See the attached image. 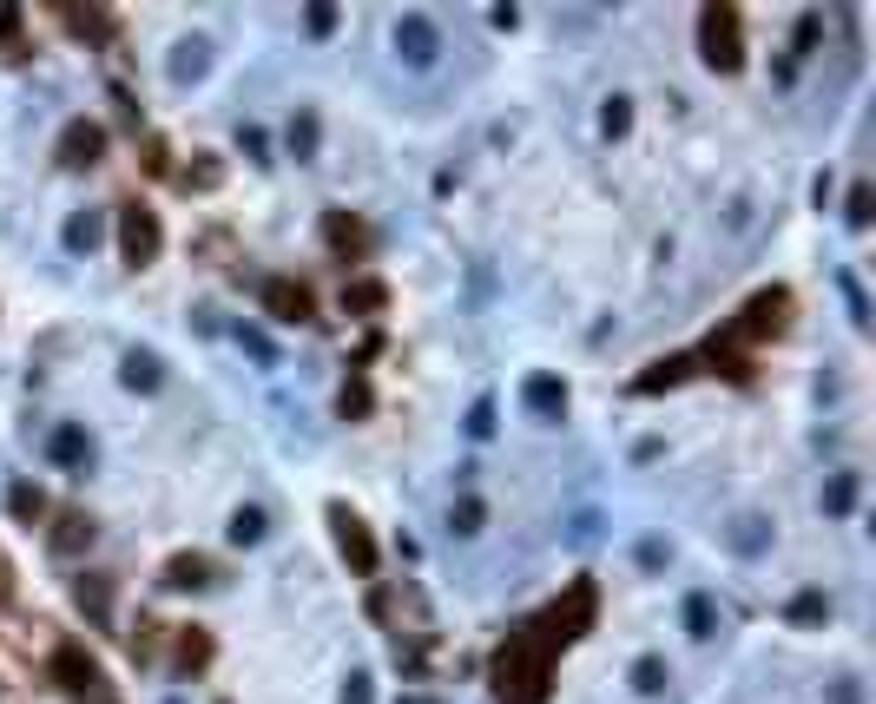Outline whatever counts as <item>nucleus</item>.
<instances>
[{"label":"nucleus","mask_w":876,"mask_h":704,"mask_svg":"<svg viewBox=\"0 0 876 704\" xmlns=\"http://www.w3.org/2000/svg\"><path fill=\"white\" fill-rule=\"evenodd\" d=\"M547 658H554V639L541 626L508 632V645L494 658V698L501 704H547Z\"/></svg>","instance_id":"f257e3e1"},{"label":"nucleus","mask_w":876,"mask_h":704,"mask_svg":"<svg viewBox=\"0 0 876 704\" xmlns=\"http://www.w3.org/2000/svg\"><path fill=\"white\" fill-rule=\"evenodd\" d=\"M699 53L712 73H738L745 66V40H738V7L732 0H712L699 14Z\"/></svg>","instance_id":"f03ea898"},{"label":"nucleus","mask_w":876,"mask_h":704,"mask_svg":"<svg viewBox=\"0 0 876 704\" xmlns=\"http://www.w3.org/2000/svg\"><path fill=\"white\" fill-rule=\"evenodd\" d=\"M389 47H396L402 66L429 73V66L442 60V27H435L429 14H396V27H389Z\"/></svg>","instance_id":"7ed1b4c3"},{"label":"nucleus","mask_w":876,"mask_h":704,"mask_svg":"<svg viewBox=\"0 0 876 704\" xmlns=\"http://www.w3.org/2000/svg\"><path fill=\"white\" fill-rule=\"evenodd\" d=\"M534 626H541V632H547V639H554V645L580 639V632L593 626V586H587V579H574V586H567V599H560V606L547 612V619H534Z\"/></svg>","instance_id":"20e7f679"},{"label":"nucleus","mask_w":876,"mask_h":704,"mask_svg":"<svg viewBox=\"0 0 876 704\" xmlns=\"http://www.w3.org/2000/svg\"><path fill=\"white\" fill-rule=\"evenodd\" d=\"M784 310H791V297H784V290H765V297H751V303H745V316L725 329V343H758V336H771V329L784 323Z\"/></svg>","instance_id":"39448f33"},{"label":"nucleus","mask_w":876,"mask_h":704,"mask_svg":"<svg viewBox=\"0 0 876 704\" xmlns=\"http://www.w3.org/2000/svg\"><path fill=\"white\" fill-rule=\"evenodd\" d=\"M330 520H336V547H343L350 573H356V579H369V573H376V540H369V527L350 514V507H330Z\"/></svg>","instance_id":"423d86ee"},{"label":"nucleus","mask_w":876,"mask_h":704,"mask_svg":"<svg viewBox=\"0 0 876 704\" xmlns=\"http://www.w3.org/2000/svg\"><path fill=\"white\" fill-rule=\"evenodd\" d=\"M119 251H126V264H152V257H159V218H152L145 204H126V218H119Z\"/></svg>","instance_id":"0eeeda50"},{"label":"nucleus","mask_w":876,"mask_h":704,"mask_svg":"<svg viewBox=\"0 0 876 704\" xmlns=\"http://www.w3.org/2000/svg\"><path fill=\"white\" fill-rule=\"evenodd\" d=\"M264 310L277 316V323H310V290L303 283H290V277H264Z\"/></svg>","instance_id":"6e6552de"},{"label":"nucleus","mask_w":876,"mask_h":704,"mask_svg":"<svg viewBox=\"0 0 876 704\" xmlns=\"http://www.w3.org/2000/svg\"><path fill=\"white\" fill-rule=\"evenodd\" d=\"M99 152H106V132L93 126V119H73V126L60 132V165H99Z\"/></svg>","instance_id":"1a4fd4ad"},{"label":"nucleus","mask_w":876,"mask_h":704,"mask_svg":"<svg viewBox=\"0 0 876 704\" xmlns=\"http://www.w3.org/2000/svg\"><path fill=\"white\" fill-rule=\"evenodd\" d=\"M47 461L86 474V468H93V441H86V428H53V435H47Z\"/></svg>","instance_id":"9d476101"},{"label":"nucleus","mask_w":876,"mask_h":704,"mask_svg":"<svg viewBox=\"0 0 876 704\" xmlns=\"http://www.w3.org/2000/svg\"><path fill=\"white\" fill-rule=\"evenodd\" d=\"M53 678H60L66 691H93L99 685V665L80 652V645H60V652H53Z\"/></svg>","instance_id":"9b49d317"},{"label":"nucleus","mask_w":876,"mask_h":704,"mask_svg":"<svg viewBox=\"0 0 876 704\" xmlns=\"http://www.w3.org/2000/svg\"><path fill=\"white\" fill-rule=\"evenodd\" d=\"M323 237H330L336 257H363V251H369V231L350 218V211H330V218H323Z\"/></svg>","instance_id":"f8f14e48"},{"label":"nucleus","mask_w":876,"mask_h":704,"mask_svg":"<svg viewBox=\"0 0 876 704\" xmlns=\"http://www.w3.org/2000/svg\"><path fill=\"white\" fill-rule=\"evenodd\" d=\"M521 402L534 408V415H541V422H560V415H567V389H560L554 376H527Z\"/></svg>","instance_id":"ddd939ff"},{"label":"nucleus","mask_w":876,"mask_h":704,"mask_svg":"<svg viewBox=\"0 0 876 704\" xmlns=\"http://www.w3.org/2000/svg\"><path fill=\"white\" fill-rule=\"evenodd\" d=\"M725 547H732V553H745V560H751V553H765V547H771V520L738 514L732 527H725Z\"/></svg>","instance_id":"4468645a"},{"label":"nucleus","mask_w":876,"mask_h":704,"mask_svg":"<svg viewBox=\"0 0 876 704\" xmlns=\"http://www.w3.org/2000/svg\"><path fill=\"white\" fill-rule=\"evenodd\" d=\"M73 599H80V612L93 619V626H106V619H112V586H106L99 573H80V579H73Z\"/></svg>","instance_id":"2eb2a0df"},{"label":"nucleus","mask_w":876,"mask_h":704,"mask_svg":"<svg viewBox=\"0 0 876 704\" xmlns=\"http://www.w3.org/2000/svg\"><path fill=\"white\" fill-rule=\"evenodd\" d=\"M692 362H699V356H666L659 369H646V376H639L633 389H639V395H659V389H672V382H685V376H692Z\"/></svg>","instance_id":"dca6fc26"},{"label":"nucleus","mask_w":876,"mask_h":704,"mask_svg":"<svg viewBox=\"0 0 876 704\" xmlns=\"http://www.w3.org/2000/svg\"><path fill=\"white\" fill-rule=\"evenodd\" d=\"M60 237H66V251H73V257H86L99 237H106V224H99L93 211H80V218H66V231H60Z\"/></svg>","instance_id":"f3484780"},{"label":"nucleus","mask_w":876,"mask_h":704,"mask_svg":"<svg viewBox=\"0 0 876 704\" xmlns=\"http://www.w3.org/2000/svg\"><path fill=\"white\" fill-rule=\"evenodd\" d=\"M165 586H211V566L198 560V553H178V560L165 566Z\"/></svg>","instance_id":"a211bd4d"},{"label":"nucleus","mask_w":876,"mask_h":704,"mask_svg":"<svg viewBox=\"0 0 876 704\" xmlns=\"http://www.w3.org/2000/svg\"><path fill=\"white\" fill-rule=\"evenodd\" d=\"M685 632H692V639H712V632H718V612H712V599H705V593L685 599Z\"/></svg>","instance_id":"6ab92c4d"},{"label":"nucleus","mask_w":876,"mask_h":704,"mask_svg":"<svg viewBox=\"0 0 876 704\" xmlns=\"http://www.w3.org/2000/svg\"><path fill=\"white\" fill-rule=\"evenodd\" d=\"M290 158H317V112L290 119Z\"/></svg>","instance_id":"aec40b11"},{"label":"nucleus","mask_w":876,"mask_h":704,"mask_svg":"<svg viewBox=\"0 0 876 704\" xmlns=\"http://www.w3.org/2000/svg\"><path fill=\"white\" fill-rule=\"evenodd\" d=\"M383 303H389V290H383V283H369V277L343 290V310H363L369 316V310H383Z\"/></svg>","instance_id":"412c9836"},{"label":"nucleus","mask_w":876,"mask_h":704,"mask_svg":"<svg viewBox=\"0 0 876 704\" xmlns=\"http://www.w3.org/2000/svg\"><path fill=\"white\" fill-rule=\"evenodd\" d=\"M126 382H132V389H159V356L132 349V356H126Z\"/></svg>","instance_id":"4be33fe9"},{"label":"nucleus","mask_w":876,"mask_h":704,"mask_svg":"<svg viewBox=\"0 0 876 704\" xmlns=\"http://www.w3.org/2000/svg\"><path fill=\"white\" fill-rule=\"evenodd\" d=\"M481 520H488V514H481V501H475V494H462V501H455V514H448V527L468 540V533H481Z\"/></svg>","instance_id":"5701e85b"},{"label":"nucleus","mask_w":876,"mask_h":704,"mask_svg":"<svg viewBox=\"0 0 876 704\" xmlns=\"http://www.w3.org/2000/svg\"><path fill=\"white\" fill-rule=\"evenodd\" d=\"M633 691L659 698V691H666V665H659V658H639V665H633Z\"/></svg>","instance_id":"b1692460"},{"label":"nucleus","mask_w":876,"mask_h":704,"mask_svg":"<svg viewBox=\"0 0 876 704\" xmlns=\"http://www.w3.org/2000/svg\"><path fill=\"white\" fill-rule=\"evenodd\" d=\"M231 540H238V547L264 540V514H257V507H238V514H231Z\"/></svg>","instance_id":"393cba45"},{"label":"nucleus","mask_w":876,"mask_h":704,"mask_svg":"<svg viewBox=\"0 0 876 704\" xmlns=\"http://www.w3.org/2000/svg\"><path fill=\"white\" fill-rule=\"evenodd\" d=\"M86 540H93V520H60V533H53V547H60V553L86 547Z\"/></svg>","instance_id":"a878e982"},{"label":"nucleus","mask_w":876,"mask_h":704,"mask_svg":"<svg viewBox=\"0 0 876 704\" xmlns=\"http://www.w3.org/2000/svg\"><path fill=\"white\" fill-rule=\"evenodd\" d=\"M850 501H857V481H850V474H837V481L824 487V507H830V514H850Z\"/></svg>","instance_id":"bb28decb"},{"label":"nucleus","mask_w":876,"mask_h":704,"mask_svg":"<svg viewBox=\"0 0 876 704\" xmlns=\"http://www.w3.org/2000/svg\"><path fill=\"white\" fill-rule=\"evenodd\" d=\"M817 33H824V20H817V14H804V20H797V40H791V66H797V60H804V53L817 47Z\"/></svg>","instance_id":"cd10ccee"},{"label":"nucleus","mask_w":876,"mask_h":704,"mask_svg":"<svg viewBox=\"0 0 876 704\" xmlns=\"http://www.w3.org/2000/svg\"><path fill=\"white\" fill-rule=\"evenodd\" d=\"M7 507H14V520H40V494H33L27 481H20V487H7Z\"/></svg>","instance_id":"c85d7f7f"},{"label":"nucleus","mask_w":876,"mask_h":704,"mask_svg":"<svg viewBox=\"0 0 876 704\" xmlns=\"http://www.w3.org/2000/svg\"><path fill=\"white\" fill-rule=\"evenodd\" d=\"M462 428H468L475 441H488V435H494V402H488V395H481V402L468 408V422H462Z\"/></svg>","instance_id":"c756f323"},{"label":"nucleus","mask_w":876,"mask_h":704,"mask_svg":"<svg viewBox=\"0 0 876 704\" xmlns=\"http://www.w3.org/2000/svg\"><path fill=\"white\" fill-rule=\"evenodd\" d=\"M198 73H205V47L192 40V47H178V60H172V79H198Z\"/></svg>","instance_id":"7c9ffc66"},{"label":"nucleus","mask_w":876,"mask_h":704,"mask_svg":"<svg viewBox=\"0 0 876 704\" xmlns=\"http://www.w3.org/2000/svg\"><path fill=\"white\" fill-rule=\"evenodd\" d=\"M626 126H633V112H626V99H606V112H600V132H606V139H620Z\"/></svg>","instance_id":"2f4dec72"},{"label":"nucleus","mask_w":876,"mask_h":704,"mask_svg":"<svg viewBox=\"0 0 876 704\" xmlns=\"http://www.w3.org/2000/svg\"><path fill=\"white\" fill-rule=\"evenodd\" d=\"M844 218H850V231H863V224H870V185H850Z\"/></svg>","instance_id":"473e14b6"},{"label":"nucleus","mask_w":876,"mask_h":704,"mask_svg":"<svg viewBox=\"0 0 876 704\" xmlns=\"http://www.w3.org/2000/svg\"><path fill=\"white\" fill-rule=\"evenodd\" d=\"M567 540H574V547H593V540H600V514H574L567 520Z\"/></svg>","instance_id":"72a5a7b5"},{"label":"nucleus","mask_w":876,"mask_h":704,"mask_svg":"<svg viewBox=\"0 0 876 704\" xmlns=\"http://www.w3.org/2000/svg\"><path fill=\"white\" fill-rule=\"evenodd\" d=\"M837 283H844V303H850V323H870V303H863V290H857V277H850V270H844V277H837Z\"/></svg>","instance_id":"f704fd0d"},{"label":"nucleus","mask_w":876,"mask_h":704,"mask_svg":"<svg viewBox=\"0 0 876 704\" xmlns=\"http://www.w3.org/2000/svg\"><path fill=\"white\" fill-rule=\"evenodd\" d=\"M238 336H244V349H251V356L264 362V369H277V349L264 343V336H257V329H238Z\"/></svg>","instance_id":"c9c22d12"},{"label":"nucleus","mask_w":876,"mask_h":704,"mask_svg":"<svg viewBox=\"0 0 876 704\" xmlns=\"http://www.w3.org/2000/svg\"><path fill=\"white\" fill-rule=\"evenodd\" d=\"M343 415H369V389H363V382H343Z\"/></svg>","instance_id":"e433bc0d"},{"label":"nucleus","mask_w":876,"mask_h":704,"mask_svg":"<svg viewBox=\"0 0 876 704\" xmlns=\"http://www.w3.org/2000/svg\"><path fill=\"white\" fill-rule=\"evenodd\" d=\"M205 658H211L205 639H185V645H178V665H205Z\"/></svg>","instance_id":"4c0bfd02"},{"label":"nucleus","mask_w":876,"mask_h":704,"mask_svg":"<svg viewBox=\"0 0 876 704\" xmlns=\"http://www.w3.org/2000/svg\"><path fill=\"white\" fill-rule=\"evenodd\" d=\"M791 612H797V619H824V612H830V606H824V593H804V599H797V606H791Z\"/></svg>","instance_id":"58836bf2"},{"label":"nucleus","mask_w":876,"mask_h":704,"mask_svg":"<svg viewBox=\"0 0 876 704\" xmlns=\"http://www.w3.org/2000/svg\"><path fill=\"white\" fill-rule=\"evenodd\" d=\"M303 27H310V33H330L336 27V7H310V14H303Z\"/></svg>","instance_id":"ea45409f"},{"label":"nucleus","mask_w":876,"mask_h":704,"mask_svg":"<svg viewBox=\"0 0 876 704\" xmlns=\"http://www.w3.org/2000/svg\"><path fill=\"white\" fill-rule=\"evenodd\" d=\"M343 704H369V678H363V672H356L350 685H343Z\"/></svg>","instance_id":"a19ab883"},{"label":"nucleus","mask_w":876,"mask_h":704,"mask_svg":"<svg viewBox=\"0 0 876 704\" xmlns=\"http://www.w3.org/2000/svg\"><path fill=\"white\" fill-rule=\"evenodd\" d=\"M238 145H244L251 158H264V132H257V126H244V132H238Z\"/></svg>","instance_id":"79ce46f5"},{"label":"nucleus","mask_w":876,"mask_h":704,"mask_svg":"<svg viewBox=\"0 0 876 704\" xmlns=\"http://www.w3.org/2000/svg\"><path fill=\"white\" fill-rule=\"evenodd\" d=\"M402 704H435V698H402Z\"/></svg>","instance_id":"37998d69"},{"label":"nucleus","mask_w":876,"mask_h":704,"mask_svg":"<svg viewBox=\"0 0 876 704\" xmlns=\"http://www.w3.org/2000/svg\"><path fill=\"white\" fill-rule=\"evenodd\" d=\"M172 704H178V698H172Z\"/></svg>","instance_id":"c03bdc74"}]
</instances>
